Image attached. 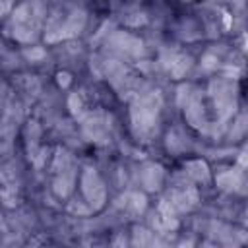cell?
Returning a JSON list of instances; mask_svg holds the SVG:
<instances>
[{
	"label": "cell",
	"mask_w": 248,
	"mask_h": 248,
	"mask_svg": "<svg viewBox=\"0 0 248 248\" xmlns=\"http://www.w3.org/2000/svg\"><path fill=\"white\" fill-rule=\"evenodd\" d=\"M180 2H184V4H194V2H200V0H180Z\"/></svg>",
	"instance_id": "obj_1"
},
{
	"label": "cell",
	"mask_w": 248,
	"mask_h": 248,
	"mask_svg": "<svg viewBox=\"0 0 248 248\" xmlns=\"http://www.w3.org/2000/svg\"><path fill=\"white\" fill-rule=\"evenodd\" d=\"M244 8H246V16H248V0H244Z\"/></svg>",
	"instance_id": "obj_2"
}]
</instances>
